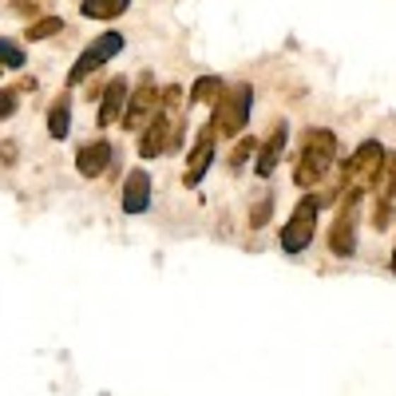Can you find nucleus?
Masks as SVG:
<instances>
[{
	"label": "nucleus",
	"mask_w": 396,
	"mask_h": 396,
	"mask_svg": "<svg viewBox=\"0 0 396 396\" xmlns=\"http://www.w3.org/2000/svg\"><path fill=\"white\" fill-rule=\"evenodd\" d=\"M333 158H337L333 131H309L305 151H301V170H297V182H301V187H305V182H317V178L333 167Z\"/></svg>",
	"instance_id": "1"
},
{
	"label": "nucleus",
	"mask_w": 396,
	"mask_h": 396,
	"mask_svg": "<svg viewBox=\"0 0 396 396\" xmlns=\"http://www.w3.org/2000/svg\"><path fill=\"white\" fill-rule=\"evenodd\" d=\"M313 214H317L313 198L297 202L293 218H289L286 230H281V250H286V254H301V250L309 246V238H313Z\"/></svg>",
	"instance_id": "2"
},
{
	"label": "nucleus",
	"mask_w": 396,
	"mask_h": 396,
	"mask_svg": "<svg viewBox=\"0 0 396 396\" xmlns=\"http://www.w3.org/2000/svg\"><path fill=\"white\" fill-rule=\"evenodd\" d=\"M119 48H123V36H119V32H103V36H99L95 44H91V48L76 59V68H71L68 79H71V83H79V79L88 76V71H95L99 64H107V59L115 56Z\"/></svg>",
	"instance_id": "3"
},
{
	"label": "nucleus",
	"mask_w": 396,
	"mask_h": 396,
	"mask_svg": "<svg viewBox=\"0 0 396 396\" xmlns=\"http://www.w3.org/2000/svg\"><path fill=\"white\" fill-rule=\"evenodd\" d=\"M246 115H250V88H242V83H238V88L230 91V99L218 107V127L234 135V131H242Z\"/></svg>",
	"instance_id": "4"
},
{
	"label": "nucleus",
	"mask_w": 396,
	"mask_h": 396,
	"mask_svg": "<svg viewBox=\"0 0 396 396\" xmlns=\"http://www.w3.org/2000/svg\"><path fill=\"white\" fill-rule=\"evenodd\" d=\"M356 194H349L345 202V214H337V226H333V250L337 254H353V222H356Z\"/></svg>",
	"instance_id": "5"
},
{
	"label": "nucleus",
	"mask_w": 396,
	"mask_h": 396,
	"mask_svg": "<svg viewBox=\"0 0 396 396\" xmlns=\"http://www.w3.org/2000/svg\"><path fill=\"white\" fill-rule=\"evenodd\" d=\"M147 198H151V175L147 170H135L127 178V190H123V210L139 214V210H147Z\"/></svg>",
	"instance_id": "6"
},
{
	"label": "nucleus",
	"mask_w": 396,
	"mask_h": 396,
	"mask_svg": "<svg viewBox=\"0 0 396 396\" xmlns=\"http://www.w3.org/2000/svg\"><path fill=\"white\" fill-rule=\"evenodd\" d=\"M210 155H214V127H206L202 131V139H198V147L190 151V182H198L202 178V170H206V163H210Z\"/></svg>",
	"instance_id": "7"
},
{
	"label": "nucleus",
	"mask_w": 396,
	"mask_h": 396,
	"mask_svg": "<svg viewBox=\"0 0 396 396\" xmlns=\"http://www.w3.org/2000/svg\"><path fill=\"white\" fill-rule=\"evenodd\" d=\"M281 147H286V127L269 131L266 147H262V158H257V175H274V167H277V155H281Z\"/></svg>",
	"instance_id": "8"
},
{
	"label": "nucleus",
	"mask_w": 396,
	"mask_h": 396,
	"mask_svg": "<svg viewBox=\"0 0 396 396\" xmlns=\"http://www.w3.org/2000/svg\"><path fill=\"white\" fill-rule=\"evenodd\" d=\"M147 111H155V88H151V83H143V88H139V95L131 99V111H127V127H139V123H143V115H147Z\"/></svg>",
	"instance_id": "9"
},
{
	"label": "nucleus",
	"mask_w": 396,
	"mask_h": 396,
	"mask_svg": "<svg viewBox=\"0 0 396 396\" xmlns=\"http://www.w3.org/2000/svg\"><path fill=\"white\" fill-rule=\"evenodd\" d=\"M131 0H83V16H95V20H111L127 8Z\"/></svg>",
	"instance_id": "10"
},
{
	"label": "nucleus",
	"mask_w": 396,
	"mask_h": 396,
	"mask_svg": "<svg viewBox=\"0 0 396 396\" xmlns=\"http://www.w3.org/2000/svg\"><path fill=\"white\" fill-rule=\"evenodd\" d=\"M123 95H127V83L123 79H115L107 88V95H103V111H99V123H111L115 119V111L123 107Z\"/></svg>",
	"instance_id": "11"
},
{
	"label": "nucleus",
	"mask_w": 396,
	"mask_h": 396,
	"mask_svg": "<svg viewBox=\"0 0 396 396\" xmlns=\"http://www.w3.org/2000/svg\"><path fill=\"white\" fill-rule=\"evenodd\" d=\"M107 158H111V147H107V143H95L91 151H83V155H79V170H83V175H95V170H103V163H107Z\"/></svg>",
	"instance_id": "12"
},
{
	"label": "nucleus",
	"mask_w": 396,
	"mask_h": 396,
	"mask_svg": "<svg viewBox=\"0 0 396 396\" xmlns=\"http://www.w3.org/2000/svg\"><path fill=\"white\" fill-rule=\"evenodd\" d=\"M48 127H52V135H56V139L68 135V103H56V111L48 115Z\"/></svg>",
	"instance_id": "13"
},
{
	"label": "nucleus",
	"mask_w": 396,
	"mask_h": 396,
	"mask_svg": "<svg viewBox=\"0 0 396 396\" xmlns=\"http://www.w3.org/2000/svg\"><path fill=\"white\" fill-rule=\"evenodd\" d=\"M0 64H8V68H24V52L8 40H0Z\"/></svg>",
	"instance_id": "14"
},
{
	"label": "nucleus",
	"mask_w": 396,
	"mask_h": 396,
	"mask_svg": "<svg viewBox=\"0 0 396 396\" xmlns=\"http://www.w3.org/2000/svg\"><path fill=\"white\" fill-rule=\"evenodd\" d=\"M48 32H59V20H44V24H36V28L28 32L32 40H40V36H48Z\"/></svg>",
	"instance_id": "15"
},
{
	"label": "nucleus",
	"mask_w": 396,
	"mask_h": 396,
	"mask_svg": "<svg viewBox=\"0 0 396 396\" xmlns=\"http://www.w3.org/2000/svg\"><path fill=\"white\" fill-rule=\"evenodd\" d=\"M214 88H218L214 79H198V88H194V99H206V95H210V91H214Z\"/></svg>",
	"instance_id": "16"
},
{
	"label": "nucleus",
	"mask_w": 396,
	"mask_h": 396,
	"mask_svg": "<svg viewBox=\"0 0 396 396\" xmlns=\"http://www.w3.org/2000/svg\"><path fill=\"white\" fill-rule=\"evenodd\" d=\"M12 103H16V99H12L8 91H4V95H0V119H4V115H12Z\"/></svg>",
	"instance_id": "17"
},
{
	"label": "nucleus",
	"mask_w": 396,
	"mask_h": 396,
	"mask_svg": "<svg viewBox=\"0 0 396 396\" xmlns=\"http://www.w3.org/2000/svg\"><path fill=\"white\" fill-rule=\"evenodd\" d=\"M392 274H396V254H392Z\"/></svg>",
	"instance_id": "18"
}]
</instances>
